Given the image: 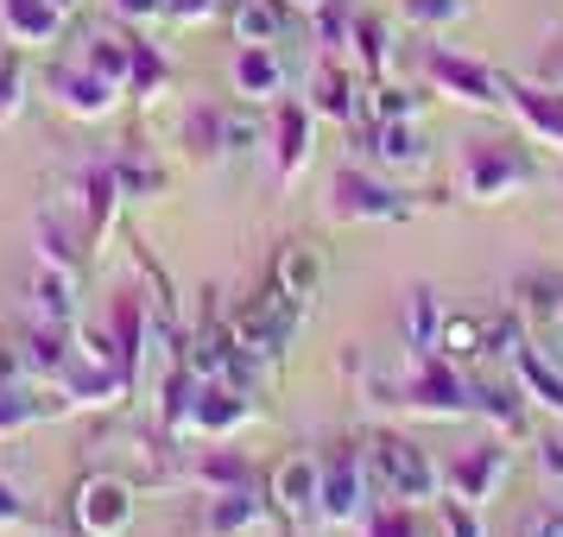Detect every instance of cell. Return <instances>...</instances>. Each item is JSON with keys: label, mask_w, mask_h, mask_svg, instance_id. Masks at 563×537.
<instances>
[{"label": "cell", "mask_w": 563, "mask_h": 537, "mask_svg": "<svg viewBox=\"0 0 563 537\" xmlns=\"http://www.w3.org/2000/svg\"><path fill=\"white\" fill-rule=\"evenodd\" d=\"M367 474H374L393 500H424V493H437V468H431V456H424L411 436H374V449H367Z\"/></svg>", "instance_id": "1"}, {"label": "cell", "mask_w": 563, "mask_h": 537, "mask_svg": "<svg viewBox=\"0 0 563 537\" xmlns=\"http://www.w3.org/2000/svg\"><path fill=\"white\" fill-rule=\"evenodd\" d=\"M462 178H468V197H507L519 183H532V158L519 146H500V139H468L462 146Z\"/></svg>", "instance_id": "2"}, {"label": "cell", "mask_w": 563, "mask_h": 537, "mask_svg": "<svg viewBox=\"0 0 563 537\" xmlns=\"http://www.w3.org/2000/svg\"><path fill=\"white\" fill-rule=\"evenodd\" d=\"M298 316H305V304L285 291V284H273L266 298H254L247 304V316H241V355L254 348L260 360H273V355H285V342L298 335Z\"/></svg>", "instance_id": "3"}, {"label": "cell", "mask_w": 563, "mask_h": 537, "mask_svg": "<svg viewBox=\"0 0 563 537\" xmlns=\"http://www.w3.org/2000/svg\"><path fill=\"white\" fill-rule=\"evenodd\" d=\"M367 461L355 456V449H335V456H323V493H317V518H330V525H349V518H361L367 512Z\"/></svg>", "instance_id": "4"}, {"label": "cell", "mask_w": 563, "mask_h": 537, "mask_svg": "<svg viewBox=\"0 0 563 537\" xmlns=\"http://www.w3.org/2000/svg\"><path fill=\"white\" fill-rule=\"evenodd\" d=\"M406 405L418 411H437V417H456V411H475V385L450 373V360L443 355H424L418 360V373L406 380Z\"/></svg>", "instance_id": "5"}, {"label": "cell", "mask_w": 563, "mask_h": 537, "mask_svg": "<svg viewBox=\"0 0 563 537\" xmlns=\"http://www.w3.org/2000/svg\"><path fill=\"white\" fill-rule=\"evenodd\" d=\"M77 518L89 537H121L133 525V486L114 481V474H96V481L77 486Z\"/></svg>", "instance_id": "6"}, {"label": "cell", "mask_w": 563, "mask_h": 537, "mask_svg": "<svg viewBox=\"0 0 563 537\" xmlns=\"http://www.w3.org/2000/svg\"><path fill=\"white\" fill-rule=\"evenodd\" d=\"M330 197H335L330 209H335V215H349V222H406V215H411V203L399 197V190L361 178V171H342Z\"/></svg>", "instance_id": "7"}, {"label": "cell", "mask_w": 563, "mask_h": 537, "mask_svg": "<svg viewBox=\"0 0 563 537\" xmlns=\"http://www.w3.org/2000/svg\"><path fill=\"white\" fill-rule=\"evenodd\" d=\"M178 417H190L209 436H229L234 424H247V392H234L229 380H197V392H190V405H178Z\"/></svg>", "instance_id": "8"}, {"label": "cell", "mask_w": 563, "mask_h": 537, "mask_svg": "<svg viewBox=\"0 0 563 537\" xmlns=\"http://www.w3.org/2000/svg\"><path fill=\"white\" fill-rule=\"evenodd\" d=\"M431 77L443 82L450 96H462V102H475V108H500V102H507V82L494 77L487 64H468V57L431 52Z\"/></svg>", "instance_id": "9"}, {"label": "cell", "mask_w": 563, "mask_h": 537, "mask_svg": "<svg viewBox=\"0 0 563 537\" xmlns=\"http://www.w3.org/2000/svg\"><path fill=\"white\" fill-rule=\"evenodd\" d=\"M0 32L7 45H52L64 32V13L52 0H0Z\"/></svg>", "instance_id": "10"}, {"label": "cell", "mask_w": 563, "mask_h": 537, "mask_svg": "<svg viewBox=\"0 0 563 537\" xmlns=\"http://www.w3.org/2000/svg\"><path fill=\"white\" fill-rule=\"evenodd\" d=\"M494 342H507L512 367H519V380H526V385H532V392H538V405H551V411H558V417H563V373H558V367H551V360L538 355V348H526V342H519V329H512V323H507V329H500V335H494Z\"/></svg>", "instance_id": "11"}, {"label": "cell", "mask_w": 563, "mask_h": 537, "mask_svg": "<svg viewBox=\"0 0 563 537\" xmlns=\"http://www.w3.org/2000/svg\"><path fill=\"white\" fill-rule=\"evenodd\" d=\"M507 474V449L500 443H482V449H468V456L450 468V486H456V500H468V506H482L487 493H494V481Z\"/></svg>", "instance_id": "12"}, {"label": "cell", "mask_w": 563, "mask_h": 537, "mask_svg": "<svg viewBox=\"0 0 563 537\" xmlns=\"http://www.w3.org/2000/svg\"><path fill=\"white\" fill-rule=\"evenodd\" d=\"M52 89H57V102L70 108V114H108V108H114V96H121V89H114V82H102L89 64H64V70L52 77Z\"/></svg>", "instance_id": "13"}, {"label": "cell", "mask_w": 563, "mask_h": 537, "mask_svg": "<svg viewBox=\"0 0 563 537\" xmlns=\"http://www.w3.org/2000/svg\"><path fill=\"white\" fill-rule=\"evenodd\" d=\"M273 493H279V506L291 518H317V493H323V461H279V474H273Z\"/></svg>", "instance_id": "14"}, {"label": "cell", "mask_w": 563, "mask_h": 537, "mask_svg": "<svg viewBox=\"0 0 563 537\" xmlns=\"http://www.w3.org/2000/svg\"><path fill=\"white\" fill-rule=\"evenodd\" d=\"M234 82H241V96L266 102V96L285 89V64L273 57V45H247V52L234 57Z\"/></svg>", "instance_id": "15"}, {"label": "cell", "mask_w": 563, "mask_h": 537, "mask_svg": "<svg viewBox=\"0 0 563 537\" xmlns=\"http://www.w3.org/2000/svg\"><path fill=\"white\" fill-rule=\"evenodd\" d=\"M82 64H89L102 82L128 89V77H133V45H128V38H114V32H89V38H82Z\"/></svg>", "instance_id": "16"}, {"label": "cell", "mask_w": 563, "mask_h": 537, "mask_svg": "<svg viewBox=\"0 0 563 537\" xmlns=\"http://www.w3.org/2000/svg\"><path fill=\"white\" fill-rule=\"evenodd\" d=\"M374 153H380V165H399V171H418V165L431 158L411 121H380V127H374Z\"/></svg>", "instance_id": "17"}, {"label": "cell", "mask_w": 563, "mask_h": 537, "mask_svg": "<svg viewBox=\"0 0 563 537\" xmlns=\"http://www.w3.org/2000/svg\"><path fill=\"white\" fill-rule=\"evenodd\" d=\"M507 102L532 121V133H551L563 146V89L558 96H544V89H526V82H507Z\"/></svg>", "instance_id": "18"}, {"label": "cell", "mask_w": 563, "mask_h": 537, "mask_svg": "<svg viewBox=\"0 0 563 537\" xmlns=\"http://www.w3.org/2000/svg\"><path fill=\"white\" fill-rule=\"evenodd\" d=\"M310 165V114L305 108H285L279 114V178L291 183Z\"/></svg>", "instance_id": "19"}, {"label": "cell", "mask_w": 563, "mask_h": 537, "mask_svg": "<svg viewBox=\"0 0 563 537\" xmlns=\"http://www.w3.org/2000/svg\"><path fill=\"white\" fill-rule=\"evenodd\" d=\"M260 493L254 486H229V493H222V500H216V506H209V532L216 537H229V532H247V525H260Z\"/></svg>", "instance_id": "20"}, {"label": "cell", "mask_w": 563, "mask_h": 537, "mask_svg": "<svg viewBox=\"0 0 563 537\" xmlns=\"http://www.w3.org/2000/svg\"><path fill=\"white\" fill-rule=\"evenodd\" d=\"M285 32V13L273 0H234V38L241 45H273Z\"/></svg>", "instance_id": "21"}, {"label": "cell", "mask_w": 563, "mask_h": 537, "mask_svg": "<svg viewBox=\"0 0 563 537\" xmlns=\"http://www.w3.org/2000/svg\"><path fill=\"white\" fill-rule=\"evenodd\" d=\"M279 284L298 298V304H310L317 284H323V259H317V247H285L279 254Z\"/></svg>", "instance_id": "22"}, {"label": "cell", "mask_w": 563, "mask_h": 537, "mask_svg": "<svg viewBox=\"0 0 563 537\" xmlns=\"http://www.w3.org/2000/svg\"><path fill=\"white\" fill-rule=\"evenodd\" d=\"M32 298H38V310H45V323H52V329H64V323L77 316V298H70V266H52V272H38Z\"/></svg>", "instance_id": "23"}, {"label": "cell", "mask_w": 563, "mask_h": 537, "mask_svg": "<svg viewBox=\"0 0 563 537\" xmlns=\"http://www.w3.org/2000/svg\"><path fill=\"white\" fill-rule=\"evenodd\" d=\"M317 114H335V121H349V114H355V89H349V77H342L335 64L317 77Z\"/></svg>", "instance_id": "24"}, {"label": "cell", "mask_w": 563, "mask_h": 537, "mask_svg": "<svg viewBox=\"0 0 563 537\" xmlns=\"http://www.w3.org/2000/svg\"><path fill=\"white\" fill-rule=\"evenodd\" d=\"M462 7L468 0H399V13L411 26H450V20H462Z\"/></svg>", "instance_id": "25"}, {"label": "cell", "mask_w": 563, "mask_h": 537, "mask_svg": "<svg viewBox=\"0 0 563 537\" xmlns=\"http://www.w3.org/2000/svg\"><path fill=\"white\" fill-rule=\"evenodd\" d=\"M437 304H431V291H411V342L418 348H437Z\"/></svg>", "instance_id": "26"}, {"label": "cell", "mask_w": 563, "mask_h": 537, "mask_svg": "<svg viewBox=\"0 0 563 537\" xmlns=\"http://www.w3.org/2000/svg\"><path fill=\"white\" fill-rule=\"evenodd\" d=\"M418 114V96L406 89H374V121H411Z\"/></svg>", "instance_id": "27"}, {"label": "cell", "mask_w": 563, "mask_h": 537, "mask_svg": "<svg viewBox=\"0 0 563 537\" xmlns=\"http://www.w3.org/2000/svg\"><path fill=\"white\" fill-rule=\"evenodd\" d=\"M443 537H487L468 500H450V506H443Z\"/></svg>", "instance_id": "28"}, {"label": "cell", "mask_w": 563, "mask_h": 537, "mask_svg": "<svg viewBox=\"0 0 563 537\" xmlns=\"http://www.w3.org/2000/svg\"><path fill=\"white\" fill-rule=\"evenodd\" d=\"M355 38H361V64H367V70H380V57H386V20H361L355 26Z\"/></svg>", "instance_id": "29"}, {"label": "cell", "mask_w": 563, "mask_h": 537, "mask_svg": "<svg viewBox=\"0 0 563 537\" xmlns=\"http://www.w3.org/2000/svg\"><path fill=\"white\" fill-rule=\"evenodd\" d=\"M437 348H443V355H468V348H475V323H462V316H450V323L437 329Z\"/></svg>", "instance_id": "30"}, {"label": "cell", "mask_w": 563, "mask_h": 537, "mask_svg": "<svg viewBox=\"0 0 563 537\" xmlns=\"http://www.w3.org/2000/svg\"><path fill=\"white\" fill-rule=\"evenodd\" d=\"M367 537H424V532H418V518H411V512H380V518L367 525Z\"/></svg>", "instance_id": "31"}, {"label": "cell", "mask_w": 563, "mask_h": 537, "mask_svg": "<svg viewBox=\"0 0 563 537\" xmlns=\"http://www.w3.org/2000/svg\"><path fill=\"white\" fill-rule=\"evenodd\" d=\"M203 474L209 481H229V486H247V461L241 456H216V461H203Z\"/></svg>", "instance_id": "32"}, {"label": "cell", "mask_w": 563, "mask_h": 537, "mask_svg": "<svg viewBox=\"0 0 563 537\" xmlns=\"http://www.w3.org/2000/svg\"><path fill=\"white\" fill-rule=\"evenodd\" d=\"M158 13H172V20L190 26V20H209L216 13V0H158Z\"/></svg>", "instance_id": "33"}, {"label": "cell", "mask_w": 563, "mask_h": 537, "mask_svg": "<svg viewBox=\"0 0 563 537\" xmlns=\"http://www.w3.org/2000/svg\"><path fill=\"white\" fill-rule=\"evenodd\" d=\"M13 114H20V77L0 64V121H13Z\"/></svg>", "instance_id": "34"}, {"label": "cell", "mask_w": 563, "mask_h": 537, "mask_svg": "<svg viewBox=\"0 0 563 537\" xmlns=\"http://www.w3.org/2000/svg\"><path fill=\"white\" fill-rule=\"evenodd\" d=\"M526 537H563V512H532V518H526Z\"/></svg>", "instance_id": "35"}, {"label": "cell", "mask_w": 563, "mask_h": 537, "mask_svg": "<svg viewBox=\"0 0 563 537\" xmlns=\"http://www.w3.org/2000/svg\"><path fill=\"white\" fill-rule=\"evenodd\" d=\"M20 518H26V500H20L13 486L0 481V525H20Z\"/></svg>", "instance_id": "36"}, {"label": "cell", "mask_w": 563, "mask_h": 537, "mask_svg": "<svg viewBox=\"0 0 563 537\" xmlns=\"http://www.w3.org/2000/svg\"><path fill=\"white\" fill-rule=\"evenodd\" d=\"M20 373H26V360L13 355L7 342H0V385H20Z\"/></svg>", "instance_id": "37"}, {"label": "cell", "mask_w": 563, "mask_h": 537, "mask_svg": "<svg viewBox=\"0 0 563 537\" xmlns=\"http://www.w3.org/2000/svg\"><path fill=\"white\" fill-rule=\"evenodd\" d=\"M538 461H544V474H558V481H563V443H544V456H538Z\"/></svg>", "instance_id": "38"}, {"label": "cell", "mask_w": 563, "mask_h": 537, "mask_svg": "<svg viewBox=\"0 0 563 537\" xmlns=\"http://www.w3.org/2000/svg\"><path fill=\"white\" fill-rule=\"evenodd\" d=\"M121 13H158V0H121Z\"/></svg>", "instance_id": "39"}, {"label": "cell", "mask_w": 563, "mask_h": 537, "mask_svg": "<svg viewBox=\"0 0 563 537\" xmlns=\"http://www.w3.org/2000/svg\"><path fill=\"white\" fill-rule=\"evenodd\" d=\"M551 82H558V89H563V52L551 57Z\"/></svg>", "instance_id": "40"}, {"label": "cell", "mask_w": 563, "mask_h": 537, "mask_svg": "<svg viewBox=\"0 0 563 537\" xmlns=\"http://www.w3.org/2000/svg\"><path fill=\"white\" fill-rule=\"evenodd\" d=\"M52 7H57V13H77L82 0H52Z\"/></svg>", "instance_id": "41"}, {"label": "cell", "mask_w": 563, "mask_h": 537, "mask_svg": "<svg viewBox=\"0 0 563 537\" xmlns=\"http://www.w3.org/2000/svg\"><path fill=\"white\" fill-rule=\"evenodd\" d=\"M298 7H310V13H317V7H330V0H298Z\"/></svg>", "instance_id": "42"}]
</instances>
